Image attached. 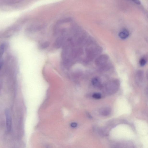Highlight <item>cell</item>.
Returning <instances> with one entry per match:
<instances>
[{"label": "cell", "instance_id": "obj_5", "mask_svg": "<svg viewBox=\"0 0 148 148\" xmlns=\"http://www.w3.org/2000/svg\"><path fill=\"white\" fill-rule=\"evenodd\" d=\"M110 108H104L100 110V113L101 115L104 116H107L109 115L111 112Z\"/></svg>", "mask_w": 148, "mask_h": 148}, {"label": "cell", "instance_id": "obj_7", "mask_svg": "<svg viewBox=\"0 0 148 148\" xmlns=\"http://www.w3.org/2000/svg\"><path fill=\"white\" fill-rule=\"evenodd\" d=\"M93 85L95 87H99L101 85V82L99 79L97 77H95L92 81Z\"/></svg>", "mask_w": 148, "mask_h": 148}, {"label": "cell", "instance_id": "obj_2", "mask_svg": "<svg viewBox=\"0 0 148 148\" xmlns=\"http://www.w3.org/2000/svg\"><path fill=\"white\" fill-rule=\"evenodd\" d=\"M108 59V58L106 56L102 55L100 56L96 60V64L97 66L102 67L105 65Z\"/></svg>", "mask_w": 148, "mask_h": 148}, {"label": "cell", "instance_id": "obj_1", "mask_svg": "<svg viewBox=\"0 0 148 148\" xmlns=\"http://www.w3.org/2000/svg\"><path fill=\"white\" fill-rule=\"evenodd\" d=\"M119 82L117 80H112L107 83L106 86V92L108 94H115L119 88Z\"/></svg>", "mask_w": 148, "mask_h": 148}, {"label": "cell", "instance_id": "obj_8", "mask_svg": "<svg viewBox=\"0 0 148 148\" xmlns=\"http://www.w3.org/2000/svg\"><path fill=\"white\" fill-rule=\"evenodd\" d=\"M7 44L5 43H2L0 46V58L3 54L7 47Z\"/></svg>", "mask_w": 148, "mask_h": 148}, {"label": "cell", "instance_id": "obj_14", "mask_svg": "<svg viewBox=\"0 0 148 148\" xmlns=\"http://www.w3.org/2000/svg\"><path fill=\"white\" fill-rule=\"evenodd\" d=\"M2 62L0 61V70L1 67H2Z\"/></svg>", "mask_w": 148, "mask_h": 148}, {"label": "cell", "instance_id": "obj_9", "mask_svg": "<svg viewBox=\"0 0 148 148\" xmlns=\"http://www.w3.org/2000/svg\"><path fill=\"white\" fill-rule=\"evenodd\" d=\"M50 45L49 42H45L42 43L41 44L40 47L42 49H45L49 47Z\"/></svg>", "mask_w": 148, "mask_h": 148}, {"label": "cell", "instance_id": "obj_13", "mask_svg": "<svg viewBox=\"0 0 148 148\" xmlns=\"http://www.w3.org/2000/svg\"><path fill=\"white\" fill-rule=\"evenodd\" d=\"M133 1L134 2H135V3L138 4V5H139V4H140V2L139 0H134Z\"/></svg>", "mask_w": 148, "mask_h": 148}, {"label": "cell", "instance_id": "obj_11", "mask_svg": "<svg viewBox=\"0 0 148 148\" xmlns=\"http://www.w3.org/2000/svg\"><path fill=\"white\" fill-rule=\"evenodd\" d=\"M146 63V61L144 59L142 58L140 60V64L141 66H143Z\"/></svg>", "mask_w": 148, "mask_h": 148}, {"label": "cell", "instance_id": "obj_4", "mask_svg": "<svg viewBox=\"0 0 148 148\" xmlns=\"http://www.w3.org/2000/svg\"><path fill=\"white\" fill-rule=\"evenodd\" d=\"M64 38L63 36H60L58 38L55 42V47L58 48L61 47L64 44Z\"/></svg>", "mask_w": 148, "mask_h": 148}, {"label": "cell", "instance_id": "obj_3", "mask_svg": "<svg viewBox=\"0 0 148 148\" xmlns=\"http://www.w3.org/2000/svg\"><path fill=\"white\" fill-rule=\"evenodd\" d=\"M5 115L6 116L7 130L8 132H9L10 131L12 126V120L9 112L7 110L5 111Z\"/></svg>", "mask_w": 148, "mask_h": 148}, {"label": "cell", "instance_id": "obj_6", "mask_svg": "<svg viewBox=\"0 0 148 148\" xmlns=\"http://www.w3.org/2000/svg\"><path fill=\"white\" fill-rule=\"evenodd\" d=\"M129 32L127 30L124 29L119 34V36L121 39H125L129 36Z\"/></svg>", "mask_w": 148, "mask_h": 148}, {"label": "cell", "instance_id": "obj_12", "mask_svg": "<svg viewBox=\"0 0 148 148\" xmlns=\"http://www.w3.org/2000/svg\"><path fill=\"white\" fill-rule=\"evenodd\" d=\"M70 126L71 127L73 128H75L77 127V124L75 122H73L71 123L70 125Z\"/></svg>", "mask_w": 148, "mask_h": 148}, {"label": "cell", "instance_id": "obj_10", "mask_svg": "<svg viewBox=\"0 0 148 148\" xmlns=\"http://www.w3.org/2000/svg\"><path fill=\"white\" fill-rule=\"evenodd\" d=\"M93 98L95 99H99L101 98V94L99 93L94 94L92 95Z\"/></svg>", "mask_w": 148, "mask_h": 148}]
</instances>
